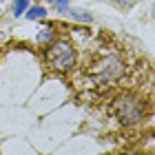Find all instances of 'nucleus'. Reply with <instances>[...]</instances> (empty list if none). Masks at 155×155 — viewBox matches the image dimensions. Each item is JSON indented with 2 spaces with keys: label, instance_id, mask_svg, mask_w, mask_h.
Listing matches in <instances>:
<instances>
[{
  "label": "nucleus",
  "instance_id": "nucleus-3",
  "mask_svg": "<svg viewBox=\"0 0 155 155\" xmlns=\"http://www.w3.org/2000/svg\"><path fill=\"white\" fill-rule=\"evenodd\" d=\"M124 71V64H122V60H120V55L115 53H111L107 55L100 64H97V73H100L104 80H115V78H120Z\"/></svg>",
  "mask_w": 155,
  "mask_h": 155
},
{
  "label": "nucleus",
  "instance_id": "nucleus-7",
  "mask_svg": "<svg viewBox=\"0 0 155 155\" xmlns=\"http://www.w3.org/2000/svg\"><path fill=\"white\" fill-rule=\"evenodd\" d=\"M29 5H31V0H13L11 2V16L13 18H22L25 11L29 9Z\"/></svg>",
  "mask_w": 155,
  "mask_h": 155
},
{
  "label": "nucleus",
  "instance_id": "nucleus-2",
  "mask_svg": "<svg viewBox=\"0 0 155 155\" xmlns=\"http://www.w3.org/2000/svg\"><path fill=\"white\" fill-rule=\"evenodd\" d=\"M113 113L120 124L133 126L144 120V102L135 95H117L113 100Z\"/></svg>",
  "mask_w": 155,
  "mask_h": 155
},
{
  "label": "nucleus",
  "instance_id": "nucleus-4",
  "mask_svg": "<svg viewBox=\"0 0 155 155\" xmlns=\"http://www.w3.org/2000/svg\"><path fill=\"white\" fill-rule=\"evenodd\" d=\"M58 38V29H55V25H42L38 33H36V45H40L42 49L49 47L51 42Z\"/></svg>",
  "mask_w": 155,
  "mask_h": 155
},
{
  "label": "nucleus",
  "instance_id": "nucleus-10",
  "mask_svg": "<svg viewBox=\"0 0 155 155\" xmlns=\"http://www.w3.org/2000/svg\"><path fill=\"white\" fill-rule=\"evenodd\" d=\"M122 155H142V153H137V151H126V153H122Z\"/></svg>",
  "mask_w": 155,
  "mask_h": 155
},
{
  "label": "nucleus",
  "instance_id": "nucleus-6",
  "mask_svg": "<svg viewBox=\"0 0 155 155\" xmlns=\"http://www.w3.org/2000/svg\"><path fill=\"white\" fill-rule=\"evenodd\" d=\"M49 16V11H47V7L45 5H40V2H33V5H29V9L25 11V18L27 20H45Z\"/></svg>",
  "mask_w": 155,
  "mask_h": 155
},
{
  "label": "nucleus",
  "instance_id": "nucleus-5",
  "mask_svg": "<svg viewBox=\"0 0 155 155\" xmlns=\"http://www.w3.org/2000/svg\"><path fill=\"white\" fill-rule=\"evenodd\" d=\"M64 16H67L69 20H73V22H82V25L93 22V13H91V11L80 9V7H71V5L64 9Z\"/></svg>",
  "mask_w": 155,
  "mask_h": 155
},
{
  "label": "nucleus",
  "instance_id": "nucleus-1",
  "mask_svg": "<svg viewBox=\"0 0 155 155\" xmlns=\"http://www.w3.org/2000/svg\"><path fill=\"white\" fill-rule=\"evenodd\" d=\"M75 47L71 40L67 38H55L49 47H45V60L47 64L58 73H67L71 71L75 64Z\"/></svg>",
  "mask_w": 155,
  "mask_h": 155
},
{
  "label": "nucleus",
  "instance_id": "nucleus-9",
  "mask_svg": "<svg viewBox=\"0 0 155 155\" xmlns=\"http://www.w3.org/2000/svg\"><path fill=\"white\" fill-rule=\"evenodd\" d=\"M133 2H135V0H113V5L122 7V9H129V7H133Z\"/></svg>",
  "mask_w": 155,
  "mask_h": 155
},
{
  "label": "nucleus",
  "instance_id": "nucleus-8",
  "mask_svg": "<svg viewBox=\"0 0 155 155\" xmlns=\"http://www.w3.org/2000/svg\"><path fill=\"white\" fill-rule=\"evenodd\" d=\"M47 2L51 5L55 11H60V13H64V9L69 7V0H47Z\"/></svg>",
  "mask_w": 155,
  "mask_h": 155
}]
</instances>
